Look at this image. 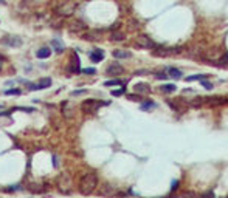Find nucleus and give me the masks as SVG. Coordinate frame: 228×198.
Returning a JSON list of instances; mask_svg holds the SVG:
<instances>
[{
  "instance_id": "obj_24",
  "label": "nucleus",
  "mask_w": 228,
  "mask_h": 198,
  "mask_svg": "<svg viewBox=\"0 0 228 198\" xmlns=\"http://www.w3.org/2000/svg\"><path fill=\"white\" fill-rule=\"evenodd\" d=\"M84 93H85V90H75V91H72V96H81Z\"/></svg>"
},
{
  "instance_id": "obj_9",
  "label": "nucleus",
  "mask_w": 228,
  "mask_h": 198,
  "mask_svg": "<svg viewBox=\"0 0 228 198\" xmlns=\"http://www.w3.org/2000/svg\"><path fill=\"white\" fill-rule=\"evenodd\" d=\"M132 54H130L129 51H126V50H115L113 51V57L115 59H129Z\"/></svg>"
},
{
  "instance_id": "obj_23",
  "label": "nucleus",
  "mask_w": 228,
  "mask_h": 198,
  "mask_svg": "<svg viewBox=\"0 0 228 198\" xmlns=\"http://www.w3.org/2000/svg\"><path fill=\"white\" fill-rule=\"evenodd\" d=\"M154 107H155V104H154V102H146V104H143V105H141V108H143V110L154 108Z\"/></svg>"
},
{
  "instance_id": "obj_11",
  "label": "nucleus",
  "mask_w": 228,
  "mask_h": 198,
  "mask_svg": "<svg viewBox=\"0 0 228 198\" xmlns=\"http://www.w3.org/2000/svg\"><path fill=\"white\" fill-rule=\"evenodd\" d=\"M166 73L171 76V78H175V79H180L182 78V71L177 70V68H172V67H168L166 68Z\"/></svg>"
},
{
  "instance_id": "obj_12",
  "label": "nucleus",
  "mask_w": 228,
  "mask_h": 198,
  "mask_svg": "<svg viewBox=\"0 0 228 198\" xmlns=\"http://www.w3.org/2000/svg\"><path fill=\"white\" fill-rule=\"evenodd\" d=\"M135 91L137 93H151V88H149V85L148 84H137L135 85Z\"/></svg>"
},
{
  "instance_id": "obj_5",
  "label": "nucleus",
  "mask_w": 228,
  "mask_h": 198,
  "mask_svg": "<svg viewBox=\"0 0 228 198\" xmlns=\"http://www.w3.org/2000/svg\"><path fill=\"white\" fill-rule=\"evenodd\" d=\"M73 8H75L73 3H68L67 0H65V2L62 3V6L58 8V13L61 14V16H70V14L73 13Z\"/></svg>"
},
{
  "instance_id": "obj_25",
  "label": "nucleus",
  "mask_w": 228,
  "mask_h": 198,
  "mask_svg": "<svg viewBox=\"0 0 228 198\" xmlns=\"http://www.w3.org/2000/svg\"><path fill=\"white\" fill-rule=\"evenodd\" d=\"M155 78H157V79H166V78H168V74H166V73H157V74H155Z\"/></svg>"
},
{
  "instance_id": "obj_26",
  "label": "nucleus",
  "mask_w": 228,
  "mask_h": 198,
  "mask_svg": "<svg viewBox=\"0 0 228 198\" xmlns=\"http://www.w3.org/2000/svg\"><path fill=\"white\" fill-rule=\"evenodd\" d=\"M202 85L205 87V88H206V90H211V88H213V85H211V84H210V82H206V81H203V82H202Z\"/></svg>"
},
{
  "instance_id": "obj_15",
  "label": "nucleus",
  "mask_w": 228,
  "mask_h": 198,
  "mask_svg": "<svg viewBox=\"0 0 228 198\" xmlns=\"http://www.w3.org/2000/svg\"><path fill=\"white\" fill-rule=\"evenodd\" d=\"M51 45L54 47V50H56V53H62V51H64V45H62V43L59 42L58 39L51 40Z\"/></svg>"
},
{
  "instance_id": "obj_20",
  "label": "nucleus",
  "mask_w": 228,
  "mask_h": 198,
  "mask_svg": "<svg viewBox=\"0 0 228 198\" xmlns=\"http://www.w3.org/2000/svg\"><path fill=\"white\" fill-rule=\"evenodd\" d=\"M14 110H22V112H28V113L34 112V108H33V107H16V108H13V112H14Z\"/></svg>"
},
{
  "instance_id": "obj_7",
  "label": "nucleus",
  "mask_w": 228,
  "mask_h": 198,
  "mask_svg": "<svg viewBox=\"0 0 228 198\" xmlns=\"http://www.w3.org/2000/svg\"><path fill=\"white\" fill-rule=\"evenodd\" d=\"M90 59L93 60V62H101V60L104 59V51L99 50V48H96L95 51L90 53Z\"/></svg>"
},
{
  "instance_id": "obj_10",
  "label": "nucleus",
  "mask_w": 228,
  "mask_h": 198,
  "mask_svg": "<svg viewBox=\"0 0 228 198\" xmlns=\"http://www.w3.org/2000/svg\"><path fill=\"white\" fill-rule=\"evenodd\" d=\"M36 56L39 59H47V57L51 56V50L50 48H40V50L36 51Z\"/></svg>"
},
{
  "instance_id": "obj_18",
  "label": "nucleus",
  "mask_w": 228,
  "mask_h": 198,
  "mask_svg": "<svg viewBox=\"0 0 228 198\" xmlns=\"http://www.w3.org/2000/svg\"><path fill=\"white\" fill-rule=\"evenodd\" d=\"M112 40H124V34L123 33H112Z\"/></svg>"
},
{
  "instance_id": "obj_28",
  "label": "nucleus",
  "mask_w": 228,
  "mask_h": 198,
  "mask_svg": "<svg viewBox=\"0 0 228 198\" xmlns=\"http://www.w3.org/2000/svg\"><path fill=\"white\" fill-rule=\"evenodd\" d=\"M200 198H213V194H211V192H208V194H203V195H200Z\"/></svg>"
},
{
  "instance_id": "obj_17",
  "label": "nucleus",
  "mask_w": 228,
  "mask_h": 198,
  "mask_svg": "<svg viewBox=\"0 0 228 198\" xmlns=\"http://www.w3.org/2000/svg\"><path fill=\"white\" fill-rule=\"evenodd\" d=\"M123 84V81H119V79H112V81H107L104 82V85L106 87H112V85H121Z\"/></svg>"
},
{
  "instance_id": "obj_3",
  "label": "nucleus",
  "mask_w": 228,
  "mask_h": 198,
  "mask_svg": "<svg viewBox=\"0 0 228 198\" xmlns=\"http://www.w3.org/2000/svg\"><path fill=\"white\" fill-rule=\"evenodd\" d=\"M135 43H137L138 47H141V48H154L155 47V43L152 42L148 36H138L137 40H135Z\"/></svg>"
},
{
  "instance_id": "obj_4",
  "label": "nucleus",
  "mask_w": 228,
  "mask_h": 198,
  "mask_svg": "<svg viewBox=\"0 0 228 198\" xmlns=\"http://www.w3.org/2000/svg\"><path fill=\"white\" fill-rule=\"evenodd\" d=\"M48 87H51V79L50 78H43L40 79L37 84H33L31 85V90H43V88H48Z\"/></svg>"
},
{
  "instance_id": "obj_13",
  "label": "nucleus",
  "mask_w": 228,
  "mask_h": 198,
  "mask_svg": "<svg viewBox=\"0 0 228 198\" xmlns=\"http://www.w3.org/2000/svg\"><path fill=\"white\" fill-rule=\"evenodd\" d=\"M175 88H177V87L174 85V84H165V85L160 87V90L163 93H174V91H175Z\"/></svg>"
},
{
  "instance_id": "obj_6",
  "label": "nucleus",
  "mask_w": 228,
  "mask_h": 198,
  "mask_svg": "<svg viewBox=\"0 0 228 198\" xmlns=\"http://www.w3.org/2000/svg\"><path fill=\"white\" fill-rule=\"evenodd\" d=\"M123 71H124V68H123L119 64H112V65H109V67H107L106 73H107V74H112V76H113V74H121Z\"/></svg>"
},
{
  "instance_id": "obj_30",
  "label": "nucleus",
  "mask_w": 228,
  "mask_h": 198,
  "mask_svg": "<svg viewBox=\"0 0 228 198\" xmlns=\"http://www.w3.org/2000/svg\"><path fill=\"white\" fill-rule=\"evenodd\" d=\"M177 186H178V181H174V183H172V190H175Z\"/></svg>"
},
{
  "instance_id": "obj_8",
  "label": "nucleus",
  "mask_w": 228,
  "mask_h": 198,
  "mask_svg": "<svg viewBox=\"0 0 228 198\" xmlns=\"http://www.w3.org/2000/svg\"><path fill=\"white\" fill-rule=\"evenodd\" d=\"M3 42L8 43V45H11V47H20L22 45V39H20V37H16V36H9Z\"/></svg>"
},
{
  "instance_id": "obj_27",
  "label": "nucleus",
  "mask_w": 228,
  "mask_h": 198,
  "mask_svg": "<svg viewBox=\"0 0 228 198\" xmlns=\"http://www.w3.org/2000/svg\"><path fill=\"white\" fill-rule=\"evenodd\" d=\"M129 99H130V101H140V96H137V95H129Z\"/></svg>"
},
{
  "instance_id": "obj_14",
  "label": "nucleus",
  "mask_w": 228,
  "mask_h": 198,
  "mask_svg": "<svg viewBox=\"0 0 228 198\" xmlns=\"http://www.w3.org/2000/svg\"><path fill=\"white\" fill-rule=\"evenodd\" d=\"M210 74H194V76H188L186 78V81L188 82H192V81H202V79H205V78H208Z\"/></svg>"
},
{
  "instance_id": "obj_19",
  "label": "nucleus",
  "mask_w": 228,
  "mask_h": 198,
  "mask_svg": "<svg viewBox=\"0 0 228 198\" xmlns=\"http://www.w3.org/2000/svg\"><path fill=\"white\" fill-rule=\"evenodd\" d=\"M5 95H14V96H19L20 95V90L19 88H11V90H5Z\"/></svg>"
},
{
  "instance_id": "obj_22",
  "label": "nucleus",
  "mask_w": 228,
  "mask_h": 198,
  "mask_svg": "<svg viewBox=\"0 0 228 198\" xmlns=\"http://www.w3.org/2000/svg\"><path fill=\"white\" fill-rule=\"evenodd\" d=\"M81 71H82L84 74H95V73H96V70H95V68H82Z\"/></svg>"
},
{
  "instance_id": "obj_1",
  "label": "nucleus",
  "mask_w": 228,
  "mask_h": 198,
  "mask_svg": "<svg viewBox=\"0 0 228 198\" xmlns=\"http://www.w3.org/2000/svg\"><path fill=\"white\" fill-rule=\"evenodd\" d=\"M96 186H98V177H96V173L90 172V173H85L84 177L81 178L78 189L82 195H90V194H93Z\"/></svg>"
},
{
  "instance_id": "obj_31",
  "label": "nucleus",
  "mask_w": 228,
  "mask_h": 198,
  "mask_svg": "<svg viewBox=\"0 0 228 198\" xmlns=\"http://www.w3.org/2000/svg\"><path fill=\"white\" fill-rule=\"evenodd\" d=\"M0 68H2V57H0Z\"/></svg>"
},
{
  "instance_id": "obj_16",
  "label": "nucleus",
  "mask_w": 228,
  "mask_h": 198,
  "mask_svg": "<svg viewBox=\"0 0 228 198\" xmlns=\"http://www.w3.org/2000/svg\"><path fill=\"white\" fill-rule=\"evenodd\" d=\"M177 198H195V194L194 192H182L177 195Z\"/></svg>"
},
{
  "instance_id": "obj_21",
  "label": "nucleus",
  "mask_w": 228,
  "mask_h": 198,
  "mask_svg": "<svg viewBox=\"0 0 228 198\" xmlns=\"http://www.w3.org/2000/svg\"><path fill=\"white\" fill-rule=\"evenodd\" d=\"M124 91H126V88H119V90H113L112 91V96H121V95H124Z\"/></svg>"
},
{
  "instance_id": "obj_29",
  "label": "nucleus",
  "mask_w": 228,
  "mask_h": 198,
  "mask_svg": "<svg viewBox=\"0 0 228 198\" xmlns=\"http://www.w3.org/2000/svg\"><path fill=\"white\" fill-rule=\"evenodd\" d=\"M20 189H22V187H20V186H14V187H9L8 190L11 192V190H20Z\"/></svg>"
},
{
  "instance_id": "obj_2",
  "label": "nucleus",
  "mask_w": 228,
  "mask_h": 198,
  "mask_svg": "<svg viewBox=\"0 0 228 198\" xmlns=\"http://www.w3.org/2000/svg\"><path fill=\"white\" fill-rule=\"evenodd\" d=\"M107 102H102V101H98V99H87V101H84L82 104H81V108L84 110V112L87 113H95L99 107L106 105Z\"/></svg>"
}]
</instances>
